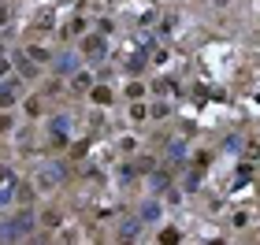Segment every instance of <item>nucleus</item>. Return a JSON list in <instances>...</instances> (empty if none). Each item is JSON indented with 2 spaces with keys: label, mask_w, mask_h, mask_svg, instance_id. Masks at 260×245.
<instances>
[{
  "label": "nucleus",
  "mask_w": 260,
  "mask_h": 245,
  "mask_svg": "<svg viewBox=\"0 0 260 245\" xmlns=\"http://www.w3.org/2000/svg\"><path fill=\"white\" fill-rule=\"evenodd\" d=\"M141 216H145V219H156V216H160V204H145V208H141Z\"/></svg>",
  "instance_id": "6ab92c4d"
},
{
  "label": "nucleus",
  "mask_w": 260,
  "mask_h": 245,
  "mask_svg": "<svg viewBox=\"0 0 260 245\" xmlns=\"http://www.w3.org/2000/svg\"><path fill=\"white\" fill-rule=\"evenodd\" d=\"M11 193H15V204L30 208L34 201H38V193H41V190H38V186H34V179H30V182H19V186H15Z\"/></svg>",
  "instance_id": "20e7f679"
},
{
  "label": "nucleus",
  "mask_w": 260,
  "mask_h": 245,
  "mask_svg": "<svg viewBox=\"0 0 260 245\" xmlns=\"http://www.w3.org/2000/svg\"><path fill=\"white\" fill-rule=\"evenodd\" d=\"M149 86H152V93H160V97H164V93H171V82H164V78H152Z\"/></svg>",
  "instance_id": "f3484780"
},
{
  "label": "nucleus",
  "mask_w": 260,
  "mask_h": 245,
  "mask_svg": "<svg viewBox=\"0 0 260 245\" xmlns=\"http://www.w3.org/2000/svg\"><path fill=\"white\" fill-rule=\"evenodd\" d=\"M231 227L245 230V227H249V212H234V216H231Z\"/></svg>",
  "instance_id": "dca6fc26"
},
{
  "label": "nucleus",
  "mask_w": 260,
  "mask_h": 245,
  "mask_svg": "<svg viewBox=\"0 0 260 245\" xmlns=\"http://www.w3.org/2000/svg\"><path fill=\"white\" fill-rule=\"evenodd\" d=\"M89 100L97 104V108H112L115 104V89L108 86V82H93L89 86Z\"/></svg>",
  "instance_id": "7ed1b4c3"
},
{
  "label": "nucleus",
  "mask_w": 260,
  "mask_h": 245,
  "mask_svg": "<svg viewBox=\"0 0 260 245\" xmlns=\"http://www.w3.org/2000/svg\"><path fill=\"white\" fill-rule=\"evenodd\" d=\"M126 100H141V97H145V82H126Z\"/></svg>",
  "instance_id": "f8f14e48"
},
{
  "label": "nucleus",
  "mask_w": 260,
  "mask_h": 245,
  "mask_svg": "<svg viewBox=\"0 0 260 245\" xmlns=\"http://www.w3.org/2000/svg\"><path fill=\"white\" fill-rule=\"evenodd\" d=\"M126 115H130V123H149V119H152V108H149L145 100H130Z\"/></svg>",
  "instance_id": "423d86ee"
},
{
  "label": "nucleus",
  "mask_w": 260,
  "mask_h": 245,
  "mask_svg": "<svg viewBox=\"0 0 260 245\" xmlns=\"http://www.w3.org/2000/svg\"><path fill=\"white\" fill-rule=\"evenodd\" d=\"M22 115H26V119H41L45 115V100L41 97H26L22 100Z\"/></svg>",
  "instance_id": "6e6552de"
},
{
  "label": "nucleus",
  "mask_w": 260,
  "mask_h": 245,
  "mask_svg": "<svg viewBox=\"0 0 260 245\" xmlns=\"http://www.w3.org/2000/svg\"><path fill=\"white\" fill-rule=\"evenodd\" d=\"M11 201H15V193H11V190H0V204H4V208H8Z\"/></svg>",
  "instance_id": "4be33fe9"
},
{
  "label": "nucleus",
  "mask_w": 260,
  "mask_h": 245,
  "mask_svg": "<svg viewBox=\"0 0 260 245\" xmlns=\"http://www.w3.org/2000/svg\"><path fill=\"white\" fill-rule=\"evenodd\" d=\"M149 108H152V119H168V115H171V108H168V104H164V100L149 104Z\"/></svg>",
  "instance_id": "2eb2a0df"
},
{
  "label": "nucleus",
  "mask_w": 260,
  "mask_h": 245,
  "mask_svg": "<svg viewBox=\"0 0 260 245\" xmlns=\"http://www.w3.org/2000/svg\"><path fill=\"white\" fill-rule=\"evenodd\" d=\"M67 33H78V38H82V33H89V19H86V15H75V19L60 30V38H67Z\"/></svg>",
  "instance_id": "1a4fd4ad"
},
{
  "label": "nucleus",
  "mask_w": 260,
  "mask_h": 245,
  "mask_svg": "<svg viewBox=\"0 0 260 245\" xmlns=\"http://www.w3.org/2000/svg\"><path fill=\"white\" fill-rule=\"evenodd\" d=\"M78 52H82V60H86V63H104V56H108V41H104V33L101 30L82 33V38H78Z\"/></svg>",
  "instance_id": "f257e3e1"
},
{
  "label": "nucleus",
  "mask_w": 260,
  "mask_h": 245,
  "mask_svg": "<svg viewBox=\"0 0 260 245\" xmlns=\"http://www.w3.org/2000/svg\"><path fill=\"white\" fill-rule=\"evenodd\" d=\"M134 149H138L134 137H119V153H134Z\"/></svg>",
  "instance_id": "a211bd4d"
},
{
  "label": "nucleus",
  "mask_w": 260,
  "mask_h": 245,
  "mask_svg": "<svg viewBox=\"0 0 260 245\" xmlns=\"http://www.w3.org/2000/svg\"><path fill=\"white\" fill-rule=\"evenodd\" d=\"M34 186H38V190H56V186H60V171H56V167L38 171V174H34Z\"/></svg>",
  "instance_id": "39448f33"
},
{
  "label": "nucleus",
  "mask_w": 260,
  "mask_h": 245,
  "mask_svg": "<svg viewBox=\"0 0 260 245\" xmlns=\"http://www.w3.org/2000/svg\"><path fill=\"white\" fill-rule=\"evenodd\" d=\"M0 182H11V167L8 163H0Z\"/></svg>",
  "instance_id": "5701e85b"
},
{
  "label": "nucleus",
  "mask_w": 260,
  "mask_h": 245,
  "mask_svg": "<svg viewBox=\"0 0 260 245\" xmlns=\"http://www.w3.org/2000/svg\"><path fill=\"white\" fill-rule=\"evenodd\" d=\"M8 22H11V8L0 4V26H8Z\"/></svg>",
  "instance_id": "aec40b11"
},
{
  "label": "nucleus",
  "mask_w": 260,
  "mask_h": 245,
  "mask_svg": "<svg viewBox=\"0 0 260 245\" xmlns=\"http://www.w3.org/2000/svg\"><path fill=\"white\" fill-rule=\"evenodd\" d=\"M15 130V115H8V108L0 112V134H11Z\"/></svg>",
  "instance_id": "4468645a"
},
{
  "label": "nucleus",
  "mask_w": 260,
  "mask_h": 245,
  "mask_svg": "<svg viewBox=\"0 0 260 245\" xmlns=\"http://www.w3.org/2000/svg\"><path fill=\"white\" fill-rule=\"evenodd\" d=\"M249 156H260V142H249V149H245Z\"/></svg>",
  "instance_id": "b1692460"
},
{
  "label": "nucleus",
  "mask_w": 260,
  "mask_h": 245,
  "mask_svg": "<svg viewBox=\"0 0 260 245\" xmlns=\"http://www.w3.org/2000/svg\"><path fill=\"white\" fill-rule=\"evenodd\" d=\"M11 63L19 67V78H30V82H34V78H41V67L34 63V56H30L26 49H19L15 56H11Z\"/></svg>",
  "instance_id": "f03ea898"
},
{
  "label": "nucleus",
  "mask_w": 260,
  "mask_h": 245,
  "mask_svg": "<svg viewBox=\"0 0 260 245\" xmlns=\"http://www.w3.org/2000/svg\"><path fill=\"white\" fill-rule=\"evenodd\" d=\"M60 223H63V212H60V208H45V212L38 216V227H45V230H56Z\"/></svg>",
  "instance_id": "0eeeda50"
},
{
  "label": "nucleus",
  "mask_w": 260,
  "mask_h": 245,
  "mask_svg": "<svg viewBox=\"0 0 260 245\" xmlns=\"http://www.w3.org/2000/svg\"><path fill=\"white\" fill-rule=\"evenodd\" d=\"M89 86H93L89 71H75V75H71V89H75V93H89Z\"/></svg>",
  "instance_id": "9d476101"
},
{
  "label": "nucleus",
  "mask_w": 260,
  "mask_h": 245,
  "mask_svg": "<svg viewBox=\"0 0 260 245\" xmlns=\"http://www.w3.org/2000/svg\"><path fill=\"white\" fill-rule=\"evenodd\" d=\"M26 52H30V56H34V60H38V63H52V52L45 49V45H30Z\"/></svg>",
  "instance_id": "ddd939ff"
},
{
  "label": "nucleus",
  "mask_w": 260,
  "mask_h": 245,
  "mask_svg": "<svg viewBox=\"0 0 260 245\" xmlns=\"http://www.w3.org/2000/svg\"><path fill=\"white\" fill-rule=\"evenodd\" d=\"M182 234H179V230H164V234H160V241H179Z\"/></svg>",
  "instance_id": "412c9836"
},
{
  "label": "nucleus",
  "mask_w": 260,
  "mask_h": 245,
  "mask_svg": "<svg viewBox=\"0 0 260 245\" xmlns=\"http://www.w3.org/2000/svg\"><path fill=\"white\" fill-rule=\"evenodd\" d=\"M19 100V86L11 82V86H0V108H15Z\"/></svg>",
  "instance_id": "9b49d317"
}]
</instances>
